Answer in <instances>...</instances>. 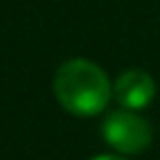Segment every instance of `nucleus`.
Listing matches in <instances>:
<instances>
[{
  "label": "nucleus",
  "mask_w": 160,
  "mask_h": 160,
  "mask_svg": "<svg viewBox=\"0 0 160 160\" xmlns=\"http://www.w3.org/2000/svg\"><path fill=\"white\" fill-rule=\"evenodd\" d=\"M113 97L122 108H146L155 97V80L151 78V73L141 68L122 71L113 82Z\"/></svg>",
  "instance_id": "3"
},
{
  "label": "nucleus",
  "mask_w": 160,
  "mask_h": 160,
  "mask_svg": "<svg viewBox=\"0 0 160 160\" xmlns=\"http://www.w3.org/2000/svg\"><path fill=\"white\" fill-rule=\"evenodd\" d=\"M90 160H127L125 155H115V153H104V155H94Z\"/></svg>",
  "instance_id": "4"
},
{
  "label": "nucleus",
  "mask_w": 160,
  "mask_h": 160,
  "mask_svg": "<svg viewBox=\"0 0 160 160\" xmlns=\"http://www.w3.org/2000/svg\"><path fill=\"white\" fill-rule=\"evenodd\" d=\"M101 134L111 148L122 155L141 153L151 146V139H153L151 122L130 108H120L106 115L104 125H101Z\"/></svg>",
  "instance_id": "2"
},
{
  "label": "nucleus",
  "mask_w": 160,
  "mask_h": 160,
  "mask_svg": "<svg viewBox=\"0 0 160 160\" xmlns=\"http://www.w3.org/2000/svg\"><path fill=\"white\" fill-rule=\"evenodd\" d=\"M52 90L61 108L78 118L99 115L113 97V85L104 68L82 57L68 59L57 68Z\"/></svg>",
  "instance_id": "1"
}]
</instances>
